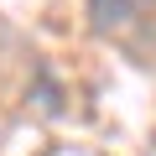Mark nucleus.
<instances>
[{
	"mask_svg": "<svg viewBox=\"0 0 156 156\" xmlns=\"http://www.w3.org/2000/svg\"><path fill=\"white\" fill-rule=\"evenodd\" d=\"M146 0H83V11H89V26L94 31H115V26H130L140 16Z\"/></svg>",
	"mask_w": 156,
	"mask_h": 156,
	"instance_id": "f257e3e1",
	"label": "nucleus"
},
{
	"mask_svg": "<svg viewBox=\"0 0 156 156\" xmlns=\"http://www.w3.org/2000/svg\"><path fill=\"white\" fill-rule=\"evenodd\" d=\"M37 104H42L47 115H62V89L52 83V73H47V68H37Z\"/></svg>",
	"mask_w": 156,
	"mask_h": 156,
	"instance_id": "f03ea898",
	"label": "nucleus"
}]
</instances>
